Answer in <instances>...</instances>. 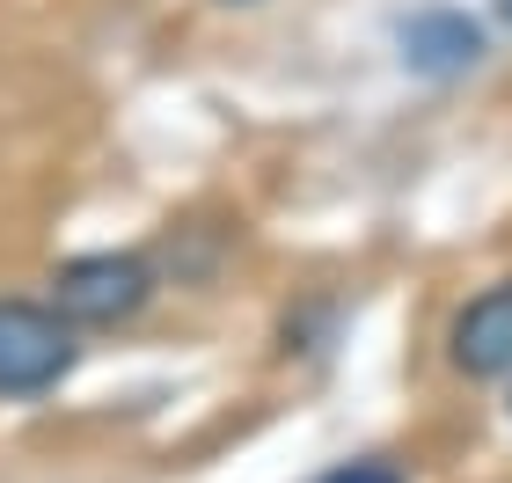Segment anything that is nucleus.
Segmentation results:
<instances>
[{"label":"nucleus","mask_w":512,"mask_h":483,"mask_svg":"<svg viewBox=\"0 0 512 483\" xmlns=\"http://www.w3.org/2000/svg\"><path fill=\"white\" fill-rule=\"evenodd\" d=\"M147 293H154V271L139 257H125V249H96V257L59 264L52 308L66 322H96V330H110V322H132L139 308H147Z\"/></svg>","instance_id":"nucleus-2"},{"label":"nucleus","mask_w":512,"mask_h":483,"mask_svg":"<svg viewBox=\"0 0 512 483\" xmlns=\"http://www.w3.org/2000/svg\"><path fill=\"white\" fill-rule=\"evenodd\" d=\"M322 483H410L395 462H344V469H330Z\"/></svg>","instance_id":"nucleus-5"},{"label":"nucleus","mask_w":512,"mask_h":483,"mask_svg":"<svg viewBox=\"0 0 512 483\" xmlns=\"http://www.w3.org/2000/svg\"><path fill=\"white\" fill-rule=\"evenodd\" d=\"M476 59H483V30L461 8H425V15L403 22V66L410 74L454 81V74H469Z\"/></svg>","instance_id":"nucleus-4"},{"label":"nucleus","mask_w":512,"mask_h":483,"mask_svg":"<svg viewBox=\"0 0 512 483\" xmlns=\"http://www.w3.org/2000/svg\"><path fill=\"white\" fill-rule=\"evenodd\" d=\"M498 15H505V22H512V0H498Z\"/></svg>","instance_id":"nucleus-6"},{"label":"nucleus","mask_w":512,"mask_h":483,"mask_svg":"<svg viewBox=\"0 0 512 483\" xmlns=\"http://www.w3.org/2000/svg\"><path fill=\"white\" fill-rule=\"evenodd\" d=\"M447 359H454V374H469V381H498V374H512V279L483 286L476 301L454 315Z\"/></svg>","instance_id":"nucleus-3"},{"label":"nucleus","mask_w":512,"mask_h":483,"mask_svg":"<svg viewBox=\"0 0 512 483\" xmlns=\"http://www.w3.org/2000/svg\"><path fill=\"white\" fill-rule=\"evenodd\" d=\"M74 322L44 301H0V396H44L74 374Z\"/></svg>","instance_id":"nucleus-1"}]
</instances>
